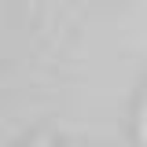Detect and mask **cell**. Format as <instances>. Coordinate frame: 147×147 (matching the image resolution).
Wrapping results in <instances>:
<instances>
[{
  "label": "cell",
  "instance_id": "obj_1",
  "mask_svg": "<svg viewBox=\"0 0 147 147\" xmlns=\"http://www.w3.org/2000/svg\"><path fill=\"white\" fill-rule=\"evenodd\" d=\"M136 140L140 147H147V92H144V107H140V121H136Z\"/></svg>",
  "mask_w": 147,
  "mask_h": 147
}]
</instances>
